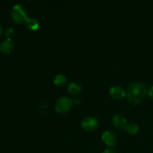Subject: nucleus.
I'll return each instance as SVG.
<instances>
[{"instance_id": "7", "label": "nucleus", "mask_w": 153, "mask_h": 153, "mask_svg": "<svg viewBox=\"0 0 153 153\" xmlns=\"http://www.w3.org/2000/svg\"><path fill=\"white\" fill-rule=\"evenodd\" d=\"M110 95L113 99L120 100L126 96V93L123 88L120 86H114L110 89Z\"/></svg>"}, {"instance_id": "8", "label": "nucleus", "mask_w": 153, "mask_h": 153, "mask_svg": "<svg viewBox=\"0 0 153 153\" xmlns=\"http://www.w3.org/2000/svg\"><path fill=\"white\" fill-rule=\"evenodd\" d=\"M14 45L15 43L12 39H7V40H4L0 45V51L3 54L8 55L13 51Z\"/></svg>"}, {"instance_id": "1", "label": "nucleus", "mask_w": 153, "mask_h": 153, "mask_svg": "<svg viewBox=\"0 0 153 153\" xmlns=\"http://www.w3.org/2000/svg\"><path fill=\"white\" fill-rule=\"evenodd\" d=\"M148 92L147 85L145 83L134 82L128 85L126 96L128 100L134 105L140 104Z\"/></svg>"}, {"instance_id": "2", "label": "nucleus", "mask_w": 153, "mask_h": 153, "mask_svg": "<svg viewBox=\"0 0 153 153\" xmlns=\"http://www.w3.org/2000/svg\"><path fill=\"white\" fill-rule=\"evenodd\" d=\"M11 17L13 22L16 24H21L23 22H25L28 19L26 16V10L25 7L20 4H16L12 7L11 10Z\"/></svg>"}, {"instance_id": "16", "label": "nucleus", "mask_w": 153, "mask_h": 153, "mask_svg": "<svg viewBox=\"0 0 153 153\" xmlns=\"http://www.w3.org/2000/svg\"><path fill=\"white\" fill-rule=\"evenodd\" d=\"M1 32H2V28H1V26L0 25V35H1Z\"/></svg>"}, {"instance_id": "5", "label": "nucleus", "mask_w": 153, "mask_h": 153, "mask_svg": "<svg viewBox=\"0 0 153 153\" xmlns=\"http://www.w3.org/2000/svg\"><path fill=\"white\" fill-rule=\"evenodd\" d=\"M102 140L105 144L108 146H115L117 143V139L114 133L110 131H105L102 134Z\"/></svg>"}, {"instance_id": "4", "label": "nucleus", "mask_w": 153, "mask_h": 153, "mask_svg": "<svg viewBox=\"0 0 153 153\" xmlns=\"http://www.w3.org/2000/svg\"><path fill=\"white\" fill-rule=\"evenodd\" d=\"M98 120L93 117H88L85 118L82 122V128L85 131H94L98 126Z\"/></svg>"}, {"instance_id": "13", "label": "nucleus", "mask_w": 153, "mask_h": 153, "mask_svg": "<svg viewBox=\"0 0 153 153\" xmlns=\"http://www.w3.org/2000/svg\"><path fill=\"white\" fill-rule=\"evenodd\" d=\"M6 37H7V39H11V37H13V34H14V31L12 28H8L5 30V32H4Z\"/></svg>"}, {"instance_id": "9", "label": "nucleus", "mask_w": 153, "mask_h": 153, "mask_svg": "<svg viewBox=\"0 0 153 153\" xmlns=\"http://www.w3.org/2000/svg\"><path fill=\"white\" fill-rule=\"evenodd\" d=\"M25 25L30 31H37L39 28L38 21L33 18H28L25 21Z\"/></svg>"}, {"instance_id": "11", "label": "nucleus", "mask_w": 153, "mask_h": 153, "mask_svg": "<svg viewBox=\"0 0 153 153\" xmlns=\"http://www.w3.org/2000/svg\"><path fill=\"white\" fill-rule=\"evenodd\" d=\"M66 83H67V79H66L65 76L63 75H58L55 76V79H54V84L56 86L62 87L65 85Z\"/></svg>"}, {"instance_id": "15", "label": "nucleus", "mask_w": 153, "mask_h": 153, "mask_svg": "<svg viewBox=\"0 0 153 153\" xmlns=\"http://www.w3.org/2000/svg\"><path fill=\"white\" fill-rule=\"evenodd\" d=\"M102 153H116V152H115L114 149H106V150H105Z\"/></svg>"}, {"instance_id": "6", "label": "nucleus", "mask_w": 153, "mask_h": 153, "mask_svg": "<svg viewBox=\"0 0 153 153\" xmlns=\"http://www.w3.org/2000/svg\"><path fill=\"white\" fill-rule=\"evenodd\" d=\"M112 123L114 126L119 130L125 129L126 127V118L122 114H115L112 118Z\"/></svg>"}, {"instance_id": "3", "label": "nucleus", "mask_w": 153, "mask_h": 153, "mask_svg": "<svg viewBox=\"0 0 153 153\" xmlns=\"http://www.w3.org/2000/svg\"><path fill=\"white\" fill-rule=\"evenodd\" d=\"M73 100L68 97H61L55 104V111L59 114H65L70 111Z\"/></svg>"}, {"instance_id": "14", "label": "nucleus", "mask_w": 153, "mask_h": 153, "mask_svg": "<svg viewBox=\"0 0 153 153\" xmlns=\"http://www.w3.org/2000/svg\"><path fill=\"white\" fill-rule=\"evenodd\" d=\"M147 94H148V95H149V97L153 100V86L150 87V88L148 89Z\"/></svg>"}, {"instance_id": "12", "label": "nucleus", "mask_w": 153, "mask_h": 153, "mask_svg": "<svg viewBox=\"0 0 153 153\" xmlns=\"http://www.w3.org/2000/svg\"><path fill=\"white\" fill-rule=\"evenodd\" d=\"M126 131H128V133L129 134H136L137 132H138V126L135 123H129V124H127L126 127Z\"/></svg>"}, {"instance_id": "10", "label": "nucleus", "mask_w": 153, "mask_h": 153, "mask_svg": "<svg viewBox=\"0 0 153 153\" xmlns=\"http://www.w3.org/2000/svg\"><path fill=\"white\" fill-rule=\"evenodd\" d=\"M68 92L71 95L77 96L81 94V92H82V88H81V87L78 84L73 82V83H70L69 85Z\"/></svg>"}]
</instances>
